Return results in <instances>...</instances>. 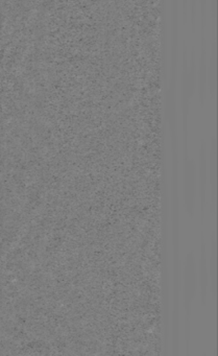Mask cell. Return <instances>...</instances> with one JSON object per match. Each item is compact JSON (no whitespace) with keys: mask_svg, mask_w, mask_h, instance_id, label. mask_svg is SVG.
Masks as SVG:
<instances>
[{"mask_svg":"<svg viewBox=\"0 0 218 356\" xmlns=\"http://www.w3.org/2000/svg\"><path fill=\"white\" fill-rule=\"evenodd\" d=\"M171 191H170V222L172 245V291L174 304L171 312V337L180 335V199H178V141H171Z\"/></svg>","mask_w":218,"mask_h":356,"instance_id":"1","label":"cell"},{"mask_svg":"<svg viewBox=\"0 0 218 356\" xmlns=\"http://www.w3.org/2000/svg\"><path fill=\"white\" fill-rule=\"evenodd\" d=\"M208 274H209V287L211 298L216 300L217 295V243H216L215 232L212 233L211 249L208 257Z\"/></svg>","mask_w":218,"mask_h":356,"instance_id":"4","label":"cell"},{"mask_svg":"<svg viewBox=\"0 0 218 356\" xmlns=\"http://www.w3.org/2000/svg\"><path fill=\"white\" fill-rule=\"evenodd\" d=\"M208 187L210 189V204L211 213L215 214L217 204V151L215 138H212L208 159Z\"/></svg>","mask_w":218,"mask_h":356,"instance_id":"3","label":"cell"},{"mask_svg":"<svg viewBox=\"0 0 218 356\" xmlns=\"http://www.w3.org/2000/svg\"><path fill=\"white\" fill-rule=\"evenodd\" d=\"M197 291L196 260L194 252L191 250L186 257L184 266V308H185V339H186V354L189 355L190 345V320L192 303Z\"/></svg>","mask_w":218,"mask_h":356,"instance_id":"2","label":"cell"}]
</instances>
